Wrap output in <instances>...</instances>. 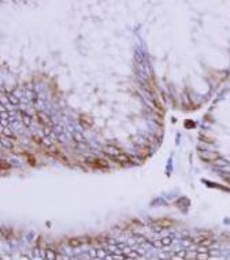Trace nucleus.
<instances>
[{
  "label": "nucleus",
  "mask_w": 230,
  "mask_h": 260,
  "mask_svg": "<svg viewBox=\"0 0 230 260\" xmlns=\"http://www.w3.org/2000/svg\"><path fill=\"white\" fill-rule=\"evenodd\" d=\"M159 226H171V222L170 220H160V222H157Z\"/></svg>",
  "instance_id": "obj_2"
},
{
  "label": "nucleus",
  "mask_w": 230,
  "mask_h": 260,
  "mask_svg": "<svg viewBox=\"0 0 230 260\" xmlns=\"http://www.w3.org/2000/svg\"><path fill=\"white\" fill-rule=\"evenodd\" d=\"M81 242H82L81 239H71V241H70V245H71V246H78Z\"/></svg>",
  "instance_id": "obj_1"
}]
</instances>
